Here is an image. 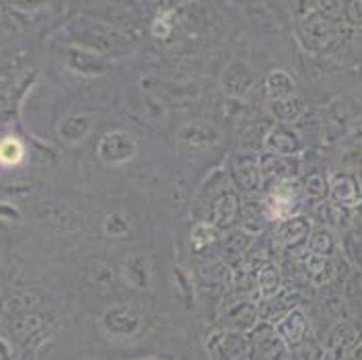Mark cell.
Returning a JSON list of instances; mask_svg holds the SVG:
<instances>
[{"label": "cell", "mask_w": 362, "mask_h": 360, "mask_svg": "<svg viewBox=\"0 0 362 360\" xmlns=\"http://www.w3.org/2000/svg\"><path fill=\"white\" fill-rule=\"evenodd\" d=\"M249 360H284L286 344L282 342L278 330L270 325H257L251 330L247 338Z\"/></svg>", "instance_id": "obj_1"}, {"label": "cell", "mask_w": 362, "mask_h": 360, "mask_svg": "<svg viewBox=\"0 0 362 360\" xmlns=\"http://www.w3.org/2000/svg\"><path fill=\"white\" fill-rule=\"evenodd\" d=\"M138 325H140V317L136 315L134 311L126 309V307L110 311L105 315V327L110 332H113L115 336H122V334L130 336V334H134L136 330H138Z\"/></svg>", "instance_id": "obj_2"}, {"label": "cell", "mask_w": 362, "mask_h": 360, "mask_svg": "<svg viewBox=\"0 0 362 360\" xmlns=\"http://www.w3.org/2000/svg\"><path fill=\"white\" fill-rule=\"evenodd\" d=\"M278 334L284 344L288 346H300L303 339H305V334H307V321L303 313L294 311L291 315H286L282 319V323L278 325Z\"/></svg>", "instance_id": "obj_3"}, {"label": "cell", "mask_w": 362, "mask_h": 360, "mask_svg": "<svg viewBox=\"0 0 362 360\" xmlns=\"http://www.w3.org/2000/svg\"><path fill=\"white\" fill-rule=\"evenodd\" d=\"M268 146L282 153H293L294 149H298V140L282 128H274L268 134Z\"/></svg>", "instance_id": "obj_4"}, {"label": "cell", "mask_w": 362, "mask_h": 360, "mask_svg": "<svg viewBox=\"0 0 362 360\" xmlns=\"http://www.w3.org/2000/svg\"><path fill=\"white\" fill-rule=\"evenodd\" d=\"M235 210H237L235 198H233V196H223V198L216 202V208H214V212H212V221H214L216 225L226 226L228 223H233Z\"/></svg>", "instance_id": "obj_5"}, {"label": "cell", "mask_w": 362, "mask_h": 360, "mask_svg": "<svg viewBox=\"0 0 362 360\" xmlns=\"http://www.w3.org/2000/svg\"><path fill=\"white\" fill-rule=\"evenodd\" d=\"M266 87H268V93H270L272 97H284L286 93L293 91V81L288 79V74L276 70V72H272L270 74Z\"/></svg>", "instance_id": "obj_6"}, {"label": "cell", "mask_w": 362, "mask_h": 360, "mask_svg": "<svg viewBox=\"0 0 362 360\" xmlns=\"http://www.w3.org/2000/svg\"><path fill=\"white\" fill-rule=\"evenodd\" d=\"M0 155L4 165H13V163H21L23 158V144L17 138H4L2 140V146H0Z\"/></svg>", "instance_id": "obj_7"}, {"label": "cell", "mask_w": 362, "mask_h": 360, "mask_svg": "<svg viewBox=\"0 0 362 360\" xmlns=\"http://www.w3.org/2000/svg\"><path fill=\"white\" fill-rule=\"evenodd\" d=\"M259 284H262V293L266 296H270L278 291V276H276V268L268 266L266 270L262 272V278H259Z\"/></svg>", "instance_id": "obj_8"}, {"label": "cell", "mask_w": 362, "mask_h": 360, "mask_svg": "<svg viewBox=\"0 0 362 360\" xmlns=\"http://www.w3.org/2000/svg\"><path fill=\"white\" fill-rule=\"evenodd\" d=\"M214 237H216V233H214V228L208 225H200L196 231H194V243H196V248L200 245H208V243H212L214 241Z\"/></svg>", "instance_id": "obj_9"}]
</instances>
